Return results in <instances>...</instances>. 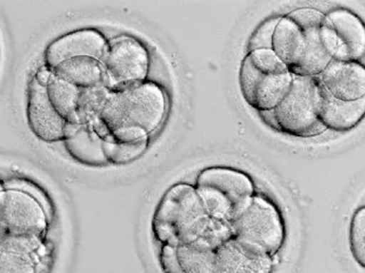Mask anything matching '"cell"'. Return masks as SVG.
Wrapping results in <instances>:
<instances>
[{
  "label": "cell",
  "instance_id": "26",
  "mask_svg": "<svg viewBox=\"0 0 365 273\" xmlns=\"http://www.w3.org/2000/svg\"><path fill=\"white\" fill-rule=\"evenodd\" d=\"M159 261L164 273H186L178 260L175 247L163 245L159 254Z\"/></svg>",
  "mask_w": 365,
  "mask_h": 273
},
{
  "label": "cell",
  "instance_id": "8",
  "mask_svg": "<svg viewBox=\"0 0 365 273\" xmlns=\"http://www.w3.org/2000/svg\"><path fill=\"white\" fill-rule=\"evenodd\" d=\"M48 210L30 193L16 188L1 191L2 235L41 236L48 227Z\"/></svg>",
  "mask_w": 365,
  "mask_h": 273
},
{
  "label": "cell",
  "instance_id": "23",
  "mask_svg": "<svg viewBox=\"0 0 365 273\" xmlns=\"http://www.w3.org/2000/svg\"><path fill=\"white\" fill-rule=\"evenodd\" d=\"M349 235V249L354 260L365 269V206L354 212Z\"/></svg>",
  "mask_w": 365,
  "mask_h": 273
},
{
  "label": "cell",
  "instance_id": "9",
  "mask_svg": "<svg viewBox=\"0 0 365 273\" xmlns=\"http://www.w3.org/2000/svg\"><path fill=\"white\" fill-rule=\"evenodd\" d=\"M240 87L245 101L258 110H274L288 95L294 81L292 73H266L254 67L247 57L240 69Z\"/></svg>",
  "mask_w": 365,
  "mask_h": 273
},
{
  "label": "cell",
  "instance_id": "4",
  "mask_svg": "<svg viewBox=\"0 0 365 273\" xmlns=\"http://www.w3.org/2000/svg\"><path fill=\"white\" fill-rule=\"evenodd\" d=\"M195 188L207 214L228 223L237 220L255 196L252 180L247 174L225 168L203 170Z\"/></svg>",
  "mask_w": 365,
  "mask_h": 273
},
{
  "label": "cell",
  "instance_id": "27",
  "mask_svg": "<svg viewBox=\"0 0 365 273\" xmlns=\"http://www.w3.org/2000/svg\"><path fill=\"white\" fill-rule=\"evenodd\" d=\"M53 76L52 69H50L47 66L40 67L36 71L34 78L38 84L43 87H47L48 83Z\"/></svg>",
  "mask_w": 365,
  "mask_h": 273
},
{
  "label": "cell",
  "instance_id": "13",
  "mask_svg": "<svg viewBox=\"0 0 365 273\" xmlns=\"http://www.w3.org/2000/svg\"><path fill=\"white\" fill-rule=\"evenodd\" d=\"M41 248V236L2 235L0 273H39Z\"/></svg>",
  "mask_w": 365,
  "mask_h": 273
},
{
  "label": "cell",
  "instance_id": "14",
  "mask_svg": "<svg viewBox=\"0 0 365 273\" xmlns=\"http://www.w3.org/2000/svg\"><path fill=\"white\" fill-rule=\"evenodd\" d=\"M215 273H272V257L230 239L216 249Z\"/></svg>",
  "mask_w": 365,
  "mask_h": 273
},
{
  "label": "cell",
  "instance_id": "21",
  "mask_svg": "<svg viewBox=\"0 0 365 273\" xmlns=\"http://www.w3.org/2000/svg\"><path fill=\"white\" fill-rule=\"evenodd\" d=\"M109 91L105 86L82 90L78 104L80 124L94 128L101 123L99 115Z\"/></svg>",
  "mask_w": 365,
  "mask_h": 273
},
{
  "label": "cell",
  "instance_id": "17",
  "mask_svg": "<svg viewBox=\"0 0 365 273\" xmlns=\"http://www.w3.org/2000/svg\"><path fill=\"white\" fill-rule=\"evenodd\" d=\"M349 61H359L365 55V25L353 12L337 9L326 15Z\"/></svg>",
  "mask_w": 365,
  "mask_h": 273
},
{
  "label": "cell",
  "instance_id": "22",
  "mask_svg": "<svg viewBox=\"0 0 365 273\" xmlns=\"http://www.w3.org/2000/svg\"><path fill=\"white\" fill-rule=\"evenodd\" d=\"M149 146V138L135 142L105 141L104 152L109 163L121 165L140 158Z\"/></svg>",
  "mask_w": 365,
  "mask_h": 273
},
{
  "label": "cell",
  "instance_id": "16",
  "mask_svg": "<svg viewBox=\"0 0 365 273\" xmlns=\"http://www.w3.org/2000/svg\"><path fill=\"white\" fill-rule=\"evenodd\" d=\"M63 141L68 155L81 164L101 166L108 163L103 138L88 125L68 123Z\"/></svg>",
  "mask_w": 365,
  "mask_h": 273
},
{
  "label": "cell",
  "instance_id": "12",
  "mask_svg": "<svg viewBox=\"0 0 365 273\" xmlns=\"http://www.w3.org/2000/svg\"><path fill=\"white\" fill-rule=\"evenodd\" d=\"M315 78L323 89L337 99L355 101L365 97V68L357 61L332 59Z\"/></svg>",
  "mask_w": 365,
  "mask_h": 273
},
{
  "label": "cell",
  "instance_id": "3",
  "mask_svg": "<svg viewBox=\"0 0 365 273\" xmlns=\"http://www.w3.org/2000/svg\"><path fill=\"white\" fill-rule=\"evenodd\" d=\"M166 109L163 90L155 83L141 82L110 90L99 119L108 131L110 140L113 133L123 129H142L150 135L163 124Z\"/></svg>",
  "mask_w": 365,
  "mask_h": 273
},
{
  "label": "cell",
  "instance_id": "11",
  "mask_svg": "<svg viewBox=\"0 0 365 273\" xmlns=\"http://www.w3.org/2000/svg\"><path fill=\"white\" fill-rule=\"evenodd\" d=\"M104 36L95 29L69 32L51 43L45 52V62L51 69L67 59L91 57L103 60L108 49Z\"/></svg>",
  "mask_w": 365,
  "mask_h": 273
},
{
  "label": "cell",
  "instance_id": "18",
  "mask_svg": "<svg viewBox=\"0 0 365 273\" xmlns=\"http://www.w3.org/2000/svg\"><path fill=\"white\" fill-rule=\"evenodd\" d=\"M53 75L80 89L105 86V71L100 60L91 57L67 59L52 69Z\"/></svg>",
  "mask_w": 365,
  "mask_h": 273
},
{
  "label": "cell",
  "instance_id": "6",
  "mask_svg": "<svg viewBox=\"0 0 365 273\" xmlns=\"http://www.w3.org/2000/svg\"><path fill=\"white\" fill-rule=\"evenodd\" d=\"M318 93L315 77L294 75L288 95L274 110L277 130L303 138L316 137L327 130L319 118Z\"/></svg>",
  "mask_w": 365,
  "mask_h": 273
},
{
  "label": "cell",
  "instance_id": "15",
  "mask_svg": "<svg viewBox=\"0 0 365 273\" xmlns=\"http://www.w3.org/2000/svg\"><path fill=\"white\" fill-rule=\"evenodd\" d=\"M318 86V115L327 129L346 133L361 123L365 117V97L355 101H343Z\"/></svg>",
  "mask_w": 365,
  "mask_h": 273
},
{
  "label": "cell",
  "instance_id": "20",
  "mask_svg": "<svg viewBox=\"0 0 365 273\" xmlns=\"http://www.w3.org/2000/svg\"><path fill=\"white\" fill-rule=\"evenodd\" d=\"M177 257L186 273H215V249L194 244L178 245Z\"/></svg>",
  "mask_w": 365,
  "mask_h": 273
},
{
  "label": "cell",
  "instance_id": "19",
  "mask_svg": "<svg viewBox=\"0 0 365 273\" xmlns=\"http://www.w3.org/2000/svg\"><path fill=\"white\" fill-rule=\"evenodd\" d=\"M46 89L51 103L58 114L68 123L80 124L78 104L82 89L54 75Z\"/></svg>",
  "mask_w": 365,
  "mask_h": 273
},
{
  "label": "cell",
  "instance_id": "5",
  "mask_svg": "<svg viewBox=\"0 0 365 273\" xmlns=\"http://www.w3.org/2000/svg\"><path fill=\"white\" fill-rule=\"evenodd\" d=\"M232 226L235 239L267 256H276L284 244L283 216L274 203L265 197L254 196L251 205Z\"/></svg>",
  "mask_w": 365,
  "mask_h": 273
},
{
  "label": "cell",
  "instance_id": "24",
  "mask_svg": "<svg viewBox=\"0 0 365 273\" xmlns=\"http://www.w3.org/2000/svg\"><path fill=\"white\" fill-rule=\"evenodd\" d=\"M252 66L266 73H284L289 69L274 49H258L252 51L247 56Z\"/></svg>",
  "mask_w": 365,
  "mask_h": 273
},
{
  "label": "cell",
  "instance_id": "1",
  "mask_svg": "<svg viewBox=\"0 0 365 273\" xmlns=\"http://www.w3.org/2000/svg\"><path fill=\"white\" fill-rule=\"evenodd\" d=\"M152 232L163 245L218 249L234 238L232 223L207 214L195 187L175 184L165 192L152 219Z\"/></svg>",
  "mask_w": 365,
  "mask_h": 273
},
{
  "label": "cell",
  "instance_id": "7",
  "mask_svg": "<svg viewBox=\"0 0 365 273\" xmlns=\"http://www.w3.org/2000/svg\"><path fill=\"white\" fill-rule=\"evenodd\" d=\"M105 86L110 91L144 82L149 73L150 56L140 41L129 36L110 40L101 60Z\"/></svg>",
  "mask_w": 365,
  "mask_h": 273
},
{
  "label": "cell",
  "instance_id": "25",
  "mask_svg": "<svg viewBox=\"0 0 365 273\" xmlns=\"http://www.w3.org/2000/svg\"><path fill=\"white\" fill-rule=\"evenodd\" d=\"M280 20L281 17L269 18L254 31L248 41L249 53L258 49H272L275 31Z\"/></svg>",
  "mask_w": 365,
  "mask_h": 273
},
{
  "label": "cell",
  "instance_id": "10",
  "mask_svg": "<svg viewBox=\"0 0 365 273\" xmlns=\"http://www.w3.org/2000/svg\"><path fill=\"white\" fill-rule=\"evenodd\" d=\"M27 122L31 132L41 141L56 143L66 138L68 123L51 103L46 87L40 86L34 78L29 88Z\"/></svg>",
  "mask_w": 365,
  "mask_h": 273
},
{
  "label": "cell",
  "instance_id": "2",
  "mask_svg": "<svg viewBox=\"0 0 365 273\" xmlns=\"http://www.w3.org/2000/svg\"><path fill=\"white\" fill-rule=\"evenodd\" d=\"M326 16L314 9L291 11L277 26L272 49L294 76L316 77L332 60L323 44L321 27Z\"/></svg>",
  "mask_w": 365,
  "mask_h": 273
}]
</instances>
